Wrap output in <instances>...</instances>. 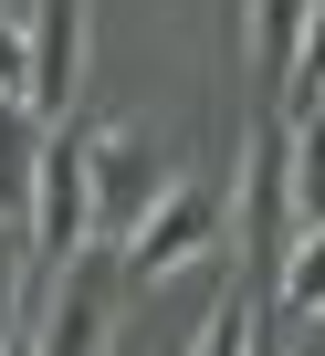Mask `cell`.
Returning <instances> with one entry per match:
<instances>
[{
	"mask_svg": "<svg viewBox=\"0 0 325 356\" xmlns=\"http://www.w3.org/2000/svg\"><path fill=\"white\" fill-rule=\"evenodd\" d=\"M283 136V200H294V220L315 231L325 220V105H304L294 126H273Z\"/></svg>",
	"mask_w": 325,
	"mask_h": 356,
	"instance_id": "obj_8",
	"label": "cell"
},
{
	"mask_svg": "<svg viewBox=\"0 0 325 356\" xmlns=\"http://www.w3.org/2000/svg\"><path fill=\"white\" fill-rule=\"evenodd\" d=\"M252 356H294V335H283V325L262 314V335H252Z\"/></svg>",
	"mask_w": 325,
	"mask_h": 356,
	"instance_id": "obj_13",
	"label": "cell"
},
{
	"mask_svg": "<svg viewBox=\"0 0 325 356\" xmlns=\"http://www.w3.org/2000/svg\"><path fill=\"white\" fill-rule=\"evenodd\" d=\"M84 147H95V126L53 115V126H42V157H32V178H22V241H32V262H42V273H53V262H74V252L95 241Z\"/></svg>",
	"mask_w": 325,
	"mask_h": 356,
	"instance_id": "obj_2",
	"label": "cell"
},
{
	"mask_svg": "<svg viewBox=\"0 0 325 356\" xmlns=\"http://www.w3.org/2000/svg\"><path fill=\"white\" fill-rule=\"evenodd\" d=\"M315 22V0H241V53H252V84H283L294 42Z\"/></svg>",
	"mask_w": 325,
	"mask_h": 356,
	"instance_id": "obj_7",
	"label": "cell"
},
{
	"mask_svg": "<svg viewBox=\"0 0 325 356\" xmlns=\"http://www.w3.org/2000/svg\"><path fill=\"white\" fill-rule=\"evenodd\" d=\"M262 314H273L283 335L325 325V220H315V231H304V241H294V252L273 262V304H262Z\"/></svg>",
	"mask_w": 325,
	"mask_h": 356,
	"instance_id": "obj_6",
	"label": "cell"
},
{
	"mask_svg": "<svg viewBox=\"0 0 325 356\" xmlns=\"http://www.w3.org/2000/svg\"><path fill=\"white\" fill-rule=\"evenodd\" d=\"M304 105H325V0H315V22H304V42H294L283 84H273V126H294Z\"/></svg>",
	"mask_w": 325,
	"mask_h": 356,
	"instance_id": "obj_9",
	"label": "cell"
},
{
	"mask_svg": "<svg viewBox=\"0 0 325 356\" xmlns=\"http://www.w3.org/2000/svg\"><path fill=\"white\" fill-rule=\"evenodd\" d=\"M22 262H32V241H22L11 210H0V335H22Z\"/></svg>",
	"mask_w": 325,
	"mask_h": 356,
	"instance_id": "obj_11",
	"label": "cell"
},
{
	"mask_svg": "<svg viewBox=\"0 0 325 356\" xmlns=\"http://www.w3.org/2000/svg\"><path fill=\"white\" fill-rule=\"evenodd\" d=\"M32 115L53 126V115H74V84H84V0H32Z\"/></svg>",
	"mask_w": 325,
	"mask_h": 356,
	"instance_id": "obj_5",
	"label": "cell"
},
{
	"mask_svg": "<svg viewBox=\"0 0 325 356\" xmlns=\"http://www.w3.org/2000/svg\"><path fill=\"white\" fill-rule=\"evenodd\" d=\"M0 356H32V335H0Z\"/></svg>",
	"mask_w": 325,
	"mask_h": 356,
	"instance_id": "obj_14",
	"label": "cell"
},
{
	"mask_svg": "<svg viewBox=\"0 0 325 356\" xmlns=\"http://www.w3.org/2000/svg\"><path fill=\"white\" fill-rule=\"evenodd\" d=\"M221 231H231V178H221V168H179L168 189L147 200V220L116 241V252H126V293H136V283H168V273H189V262H210Z\"/></svg>",
	"mask_w": 325,
	"mask_h": 356,
	"instance_id": "obj_1",
	"label": "cell"
},
{
	"mask_svg": "<svg viewBox=\"0 0 325 356\" xmlns=\"http://www.w3.org/2000/svg\"><path fill=\"white\" fill-rule=\"evenodd\" d=\"M84 189H95V241H126V231L147 220V200L168 189V157L147 147V126H95Z\"/></svg>",
	"mask_w": 325,
	"mask_h": 356,
	"instance_id": "obj_4",
	"label": "cell"
},
{
	"mask_svg": "<svg viewBox=\"0 0 325 356\" xmlns=\"http://www.w3.org/2000/svg\"><path fill=\"white\" fill-rule=\"evenodd\" d=\"M22 95H32V32L0 22V105H22Z\"/></svg>",
	"mask_w": 325,
	"mask_h": 356,
	"instance_id": "obj_12",
	"label": "cell"
},
{
	"mask_svg": "<svg viewBox=\"0 0 325 356\" xmlns=\"http://www.w3.org/2000/svg\"><path fill=\"white\" fill-rule=\"evenodd\" d=\"M252 335H262V293H252V283H231V293L210 304V325H200V346H189V356H252Z\"/></svg>",
	"mask_w": 325,
	"mask_h": 356,
	"instance_id": "obj_10",
	"label": "cell"
},
{
	"mask_svg": "<svg viewBox=\"0 0 325 356\" xmlns=\"http://www.w3.org/2000/svg\"><path fill=\"white\" fill-rule=\"evenodd\" d=\"M116 314H126V252H116V241H84L74 262H53L32 356H105V346H116Z\"/></svg>",
	"mask_w": 325,
	"mask_h": 356,
	"instance_id": "obj_3",
	"label": "cell"
}]
</instances>
